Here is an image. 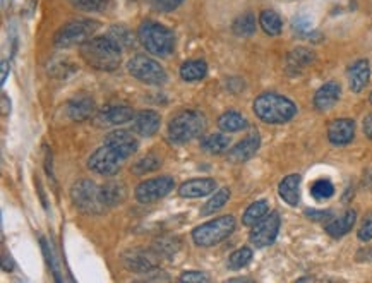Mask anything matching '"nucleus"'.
I'll use <instances>...</instances> for the list:
<instances>
[{
    "mask_svg": "<svg viewBox=\"0 0 372 283\" xmlns=\"http://www.w3.org/2000/svg\"><path fill=\"white\" fill-rule=\"evenodd\" d=\"M270 213V205H267L266 199H259V201L253 203L248 210L244 211V216H242V223L245 227H254L259 220H262L265 216Z\"/></svg>",
    "mask_w": 372,
    "mask_h": 283,
    "instance_id": "30",
    "label": "nucleus"
},
{
    "mask_svg": "<svg viewBox=\"0 0 372 283\" xmlns=\"http://www.w3.org/2000/svg\"><path fill=\"white\" fill-rule=\"evenodd\" d=\"M134 112L131 107L127 105H108L100 110V114L96 115L102 126H120V124L129 122L134 119Z\"/></svg>",
    "mask_w": 372,
    "mask_h": 283,
    "instance_id": "18",
    "label": "nucleus"
},
{
    "mask_svg": "<svg viewBox=\"0 0 372 283\" xmlns=\"http://www.w3.org/2000/svg\"><path fill=\"white\" fill-rule=\"evenodd\" d=\"M314 60H316V55L312 50L304 48V47L292 50V52L287 55L288 74L302 73V70L309 68V65H311Z\"/></svg>",
    "mask_w": 372,
    "mask_h": 283,
    "instance_id": "23",
    "label": "nucleus"
},
{
    "mask_svg": "<svg viewBox=\"0 0 372 283\" xmlns=\"http://www.w3.org/2000/svg\"><path fill=\"white\" fill-rule=\"evenodd\" d=\"M137 40L146 52L156 57L170 55L175 47L174 31L156 21H144L137 30Z\"/></svg>",
    "mask_w": 372,
    "mask_h": 283,
    "instance_id": "3",
    "label": "nucleus"
},
{
    "mask_svg": "<svg viewBox=\"0 0 372 283\" xmlns=\"http://www.w3.org/2000/svg\"><path fill=\"white\" fill-rule=\"evenodd\" d=\"M280 225H282V218H280L278 211H271V213H267L265 218L259 220V222L253 227V230H250V235H249L250 244L256 245L257 249L271 245L275 240H277Z\"/></svg>",
    "mask_w": 372,
    "mask_h": 283,
    "instance_id": "10",
    "label": "nucleus"
},
{
    "mask_svg": "<svg viewBox=\"0 0 372 283\" xmlns=\"http://www.w3.org/2000/svg\"><path fill=\"white\" fill-rule=\"evenodd\" d=\"M122 261L125 268L132 273H149L156 268V254L144 251V249H131L124 252Z\"/></svg>",
    "mask_w": 372,
    "mask_h": 283,
    "instance_id": "12",
    "label": "nucleus"
},
{
    "mask_svg": "<svg viewBox=\"0 0 372 283\" xmlns=\"http://www.w3.org/2000/svg\"><path fill=\"white\" fill-rule=\"evenodd\" d=\"M4 269L6 272H12V268H14V261H12L11 256H7V254H4Z\"/></svg>",
    "mask_w": 372,
    "mask_h": 283,
    "instance_id": "47",
    "label": "nucleus"
},
{
    "mask_svg": "<svg viewBox=\"0 0 372 283\" xmlns=\"http://www.w3.org/2000/svg\"><path fill=\"white\" fill-rule=\"evenodd\" d=\"M108 36H110L112 40H115L120 47H131L132 43L131 31H129L125 26H122V24H117V26L112 28L110 33H108Z\"/></svg>",
    "mask_w": 372,
    "mask_h": 283,
    "instance_id": "38",
    "label": "nucleus"
},
{
    "mask_svg": "<svg viewBox=\"0 0 372 283\" xmlns=\"http://www.w3.org/2000/svg\"><path fill=\"white\" fill-rule=\"evenodd\" d=\"M230 146V137L227 134H210L201 141V148L203 151L210 153V155H221Z\"/></svg>",
    "mask_w": 372,
    "mask_h": 283,
    "instance_id": "29",
    "label": "nucleus"
},
{
    "mask_svg": "<svg viewBox=\"0 0 372 283\" xmlns=\"http://www.w3.org/2000/svg\"><path fill=\"white\" fill-rule=\"evenodd\" d=\"M81 57L96 70H115L122 62V47L110 36H98L81 45Z\"/></svg>",
    "mask_w": 372,
    "mask_h": 283,
    "instance_id": "1",
    "label": "nucleus"
},
{
    "mask_svg": "<svg viewBox=\"0 0 372 283\" xmlns=\"http://www.w3.org/2000/svg\"><path fill=\"white\" fill-rule=\"evenodd\" d=\"M181 282H187V283L210 282V277H208V274H204L203 272H186L181 277Z\"/></svg>",
    "mask_w": 372,
    "mask_h": 283,
    "instance_id": "42",
    "label": "nucleus"
},
{
    "mask_svg": "<svg viewBox=\"0 0 372 283\" xmlns=\"http://www.w3.org/2000/svg\"><path fill=\"white\" fill-rule=\"evenodd\" d=\"M127 70L132 78H136L137 81L144 82L149 86H161L165 85L166 70L161 68L160 62H156L148 55H134L131 60L127 62Z\"/></svg>",
    "mask_w": 372,
    "mask_h": 283,
    "instance_id": "8",
    "label": "nucleus"
},
{
    "mask_svg": "<svg viewBox=\"0 0 372 283\" xmlns=\"http://www.w3.org/2000/svg\"><path fill=\"white\" fill-rule=\"evenodd\" d=\"M228 199H230V189H228V187H221V189L216 191L215 196H213L210 201L204 205L203 210H201V213H203L204 216L213 215L215 211L221 210V208L227 205Z\"/></svg>",
    "mask_w": 372,
    "mask_h": 283,
    "instance_id": "32",
    "label": "nucleus"
},
{
    "mask_svg": "<svg viewBox=\"0 0 372 283\" xmlns=\"http://www.w3.org/2000/svg\"><path fill=\"white\" fill-rule=\"evenodd\" d=\"M184 0H152V7L158 12H172L177 9Z\"/></svg>",
    "mask_w": 372,
    "mask_h": 283,
    "instance_id": "39",
    "label": "nucleus"
},
{
    "mask_svg": "<svg viewBox=\"0 0 372 283\" xmlns=\"http://www.w3.org/2000/svg\"><path fill=\"white\" fill-rule=\"evenodd\" d=\"M218 127L225 132L242 131V129L248 127V119H245L242 114H239V112L228 110V112H225L223 115H220Z\"/></svg>",
    "mask_w": 372,
    "mask_h": 283,
    "instance_id": "27",
    "label": "nucleus"
},
{
    "mask_svg": "<svg viewBox=\"0 0 372 283\" xmlns=\"http://www.w3.org/2000/svg\"><path fill=\"white\" fill-rule=\"evenodd\" d=\"M70 199L79 211L86 215H102L107 210L100 187L93 181H79L70 189Z\"/></svg>",
    "mask_w": 372,
    "mask_h": 283,
    "instance_id": "7",
    "label": "nucleus"
},
{
    "mask_svg": "<svg viewBox=\"0 0 372 283\" xmlns=\"http://www.w3.org/2000/svg\"><path fill=\"white\" fill-rule=\"evenodd\" d=\"M259 24L267 36H278L283 31V21L275 11H262L259 14Z\"/></svg>",
    "mask_w": 372,
    "mask_h": 283,
    "instance_id": "26",
    "label": "nucleus"
},
{
    "mask_svg": "<svg viewBox=\"0 0 372 283\" xmlns=\"http://www.w3.org/2000/svg\"><path fill=\"white\" fill-rule=\"evenodd\" d=\"M175 182L172 177H156L148 178L136 187V199L141 205H152L160 201L161 198L169 196L174 191Z\"/></svg>",
    "mask_w": 372,
    "mask_h": 283,
    "instance_id": "11",
    "label": "nucleus"
},
{
    "mask_svg": "<svg viewBox=\"0 0 372 283\" xmlns=\"http://www.w3.org/2000/svg\"><path fill=\"white\" fill-rule=\"evenodd\" d=\"M232 31L235 33L237 36H242V38H249V36H253L254 33H256V18H254L253 12L240 14L239 18L233 21Z\"/></svg>",
    "mask_w": 372,
    "mask_h": 283,
    "instance_id": "31",
    "label": "nucleus"
},
{
    "mask_svg": "<svg viewBox=\"0 0 372 283\" xmlns=\"http://www.w3.org/2000/svg\"><path fill=\"white\" fill-rule=\"evenodd\" d=\"M73 7L85 12H102L105 11L110 0H69Z\"/></svg>",
    "mask_w": 372,
    "mask_h": 283,
    "instance_id": "37",
    "label": "nucleus"
},
{
    "mask_svg": "<svg viewBox=\"0 0 372 283\" xmlns=\"http://www.w3.org/2000/svg\"><path fill=\"white\" fill-rule=\"evenodd\" d=\"M216 189V182L215 178L210 177H203V178H191V181L184 182V184L179 187V194L182 198H204V196L211 194L213 191Z\"/></svg>",
    "mask_w": 372,
    "mask_h": 283,
    "instance_id": "20",
    "label": "nucleus"
},
{
    "mask_svg": "<svg viewBox=\"0 0 372 283\" xmlns=\"http://www.w3.org/2000/svg\"><path fill=\"white\" fill-rule=\"evenodd\" d=\"M300 178L299 173H290L280 182L278 186V194L288 206H297L300 201Z\"/></svg>",
    "mask_w": 372,
    "mask_h": 283,
    "instance_id": "22",
    "label": "nucleus"
},
{
    "mask_svg": "<svg viewBox=\"0 0 372 283\" xmlns=\"http://www.w3.org/2000/svg\"><path fill=\"white\" fill-rule=\"evenodd\" d=\"M158 249H160L161 254H166V256H172L179 251V240L177 239H161L160 242H158Z\"/></svg>",
    "mask_w": 372,
    "mask_h": 283,
    "instance_id": "40",
    "label": "nucleus"
},
{
    "mask_svg": "<svg viewBox=\"0 0 372 283\" xmlns=\"http://www.w3.org/2000/svg\"><path fill=\"white\" fill-rule=\"evenodd\" d=\"M95 110H96L95 100L87 97V95H78V97L69 100L65 105V112L67 115H69V119L76 120V122L87 120L95 114Z\"/></svg>",
    "mask_w": 372,
    "mask_h": 283,
    "instance_id": "17",
    "label": "nucleus"
},
{
    "mask_svg": "<svg viewBox=\"0 0 372 283\" xmlns=\"http://www.w3.org/2000/svg\"><path fill=\"white\" fill-rule=\"evenodd\" d=\"M357 235L362 242H369V240H372V218L363 220L361 228H358Z\"/></svg>",
    "mask_w": 372,
    "mask_h": 283,
    "instance_id": "43",
    "label": "nucleus"
},
{
    "mask_svg": "<svg viewBox=\"0 0 372 283\" xmlns=\"http://www.w3.org/2000/svg\"><path fill=\"white\" fill-rule=\"evenodd\" d=\"M233 230H235V218L232 215L218 216V218L196 227L192 230V240L199 247H211L227 239Z\"/></svg>",
    "mask_w": 372,
    "mask_h": 283,
    "instance_id": "5",
    "label": "nucleus"
},
{
    "mask_svg": "<svg viewBox=\"0 0 372 283\" xmlns=\"http://www.w3.org/2000/svg\"><path fill=\"white\" fill-rule=\"evenodd\" d=\"M105 144L108 148H112L114 151L119 153L122 158L132 156L134 153L137 151V148H139V141H137V137L134 136L132 132L124 131V129L112 131L110 134H107Z\"/></svg>",
    "mask_w": 372,
    "mask_h": 283,
    "instance_id": "13",
    "label": "nucleus"
},
{
    "mask_svg": "<svg viewBox=\"0 0 372 283\" xmlns=\"http://www.w3.org/2000/svg\"><path fill=\"white\" fill-rule=\"evenodd\" d=\"M100 23L95 19H76L64 24L53 36L57 48H70L86 43L98 31Z\"/></svg>",
    "mask_w": 372,
    "mask_h": 283,
    "instance_id": "6",
    "label": "nucleus"
},
{
    "mask_svg": "<svg viewBox=\"0 0 372 283\" xmlns=\"http://www.w3.org/2000/svg\"><path fill=\"white\" fill-rule=\"evenodd\" d=\"M230 282H250V278H232Z\"/></svg>",
    "mask_w": 372,
    "mask_h": 283,
    "instance_id": "48",
    "label": "nucleus"
},
{
    "mask_svg": "<svg viewBox=\"0 0 372 283\" xmlns=\"http://www.w3.org/2000/svg\"><path fill=\"white\" fill-rule=\"evenodd\" d=\"M371 79V64L369 60H357L350 65L349 69V86L354 93H361V91L369 85Z\"/></svg>",
    "mask_w": 372,
    "mask_h": 283,
    "instance_id": "21",
    "label": "nucleus"
},
{
    "mask_svg": "<svg viewBox=\"0 0 372 283\" xmlns=\"http://www.w3.org/2000/svg\"><path fill=\"white\" fill-rule=\"evenodd\" d=\"M160 166L161 158H158L156 155H148L132 165V172L136 173V176H144V173L154 172V170L160 169Z\"/></svg>",
    "mask_w": 372,
    "mask_h": 283,
    "instance_id": "34",
    "label": "nucleus"
},
{
    "mask_svg": "<svg viewBox=\"0 0 372 283\" xmlns=\"http://www.w3.org/2000/svg\"><path fill=\"white\" fill-rule=\"evenodd\" d=\"M124 160L125 158L120 156L119 153L114 151L112 148H108L107 144H103L102 148L96 149L93 155L87 158V169H90L91 172L98 173V176L112 177L120 172Z\"/></svg>",
    "mask_w": 372,
    "mask_h": 283,
    "instance_id": "9",
    "label": "nucleus"
},
{
    "mask_svg": "<svg viewBox=\"0 0 372 283\" xmlns=\"http://www.w3.org/2000/svg\"><path fill=\"white\" fill-rule=\"evenodd\" d=\"M9 70H11V64L7 60H4L2 62V78H0V82H2V85H6L7 76H9Z\"/></svg>",
    "mask_w": 372,
    "mask_h": 283,
    "instance_id": "46",
    "label": "nucleus"
},
{
    "mask_svg": "<svg viewBox=\"0 0 372 283\" xmlns=\"http://www.w3.org/2000/svg\"><path fill=\"white\" fill-rule=\"evenodd\" d=\"M363 134L372 139V114L366 115V119H363Z\"/></svg>",
    "mask_w": 372,
    "mask_h": 283,
    "instance_id": "45",
    "label": "nucleus"
},
{
    "mask_svg": "<svg viewBox=\"0 0 372 283\" xmlns=\"http://www.w3.org/2000/svg\"><path fill=\"white\" fill-rule=\"evenodd\" d=\"M355 137V122L352 119H334L328 126V139L334 146L350 144Z\"/></svg>",
    "mask_w": 372,
    "mask_h": 283,
    "instance_id": "15",
    "label": "nucleus"
},
{
    "mask_svg": "<svg viewBox=\"0 0 372 283\" xmlns=\"http://www.w3.org/2000/svg\"><path fill=\"white\" fill-rule=\"evenodd\" d=\"M261 148V136L257 132H253V134L242 139L240 143H237L235 146L228 151V161L232 164H245L253 158Z\"/></svg>",
    "mask_w": 372,
    "mask_h": 283,
    "instance_id": "14",
    "label": "nucleus"
},
{
    "mask_svg": "<svg viewBox=\"0 0 372 283\" xmlns=\"http://www.w3.org/2000/svg\"><path fill=\"white\" fill-rule=\"evenodd\" d=\"M161 124V117L158 112L154 110H141L134 115V124L132 129L136 134L144 136V137H152L158 132Z\"/></svg>",
    "mask_w": 372,
    "mask_h": 283,
    "instance_id": "16",
    "label": "nucleus"
},
{
    "mask_svg": "<svg viewBox=\"0 0 372 283\" xmlns=\"http://www.w3.org/2000/svg\"><path fill=\"white\" fill-rule=\"evenodd\" d=\"M341 97V86L336 81H328L316 91L314 107L319 112H328L336 105Z\"/></svg>",
    "mask_w": 372,
    "mask_h": 283,
    "instance_id": "19",
    "label": "nucleus"
},
{
    "mask_svg": "<svg viewBox=\"0 0 372 283\" xmlns=\"http://www.w3.org/2000/svg\"><path fill=\"white\" fill-rule=\"evenodd\" d=\"M292 28L299 36L307 40H314L312 36H321L317 35L316 31H312V21L307 18V16H297L294 18V23H292Z\"/></svg>",
    "mask_w": 372,
    "mask_h": 283,
    "instance_id": "36",
    "label": "nucleus"
},
{
    "mask_svg": "<svg viewBox=\"0 0 372 283\" xmlns=\"http://www.w3.org/2000/svg\"><path fill=\"white\" fill-rule=\"evenodd\" d=\"M311 194H312V198L317 199V201L329 199L334 194L333 182L328 181V178H317L314 184L311 186Z\"/></svg>",
    "mask_w": 372,
    "mask_h": 283,
    "instance_id": "35",
    "label": "nucleus"
},
{
    "mask_svg": "<svg viewBox=\"0 0 372 283\" xmlns=\"http://www.w3.org/2000/svg\"><path fill=\"white\" fill-rule=\"evenodd\" d=\"M208 65L204 60H187L181 68V78L184 81H201L206 78Z\"/></svg>",
    "mask_w": 372,
    "mask_h": 283,
    "instance_id": "28",
    "label": "nucleus"
},
{
    "mask_svg": "<svg viewBox=\"0 0 372 283\" xmlns=\"http://www.w3.org/2000/svg\"><path fill=\"white\" fill-rule=\"evenodd\" d=\"M250 261H253V249L250 247H240L235 252L230 254L227 266L230 269H242L245 268Z\"/></svg>",
    "mask_w": 372,
    "mask_h": 283,
    "instance_id": "33",
    "label": "nucleus"
},
{
    "mask_svg": "<svg viewBox=\"0 0 372 283\" xmlns=\"http://www.w3.org/2000/svg\"><path fill=\"white\" fill-rule=\"evenodd\" d=\"M306 216L309 220H314V222H323V220L331 216V211H317V210H306Z\"/></svg>",
    "mask_w": 372,
    "mask_h": 283,
    "instance_id": "44",
    "label": "nucleus"
},
{
    "mask_svg": "<svg viewBox=\"0 0 372 283\" xmlns=\"http://www.w3.org/2000/svg\"><path fill=\"white\" fill-rule=\"evenodd\" d=\"M371 103H372V93H371Z\"/></svg>",
    "mask_w": 372,
    "mask_h": 283,
    "instance_id": "49",
    "label": "nucleus"
},
{
    "mask_svg": "<svg viewBox=\"0 0 372 283\" xmlns=\"http://www.w3.org/2000/svg\"><path fill=\"white\" fill-rule=\"evenodd\" d=\"M208 122L204 114L198 110H182L174 115L169 124V139L175 144L189 143L196 137L203 136Z\"/></svg>",
    "mask_w": 372,
    "mask_h": 283,
    "instance_id": "4",
    "label": "nucleus"
},
{
    "mask_svg": "<svg viewBox=\"0 0 372 283\" xmlns=\"http://www.w3.org/2000/svg\"><path fill=\"white\" fill-rule=\"evenodd\" d=\"M254 114L266 124H285L297 114V105L278 93H262L254 100Z\"/></svg>",
    "mask_w": 372,
    "mask_h": 283,
    "instance_id": "2",
    "label": "nucleus"
},
{
    "mask_svg": "<svg viewBox=\"0 0 372 283\" xmlns=\"http://www.w3.org/2000/svg\"><path fill=\"white\" fill-rule=\"evenodd\" d=\"M355 222H357V213H355L354 210H349V211H345L341 216L334 218L333 222H329L328 225H326L324 230H326V234L331 235L333 239H340V237L346 235L350 230H352Z\"/></svg>",
    "mask_w": 372,
    "mask_h": 283,
    "instance_id": "24",
    "label": "nucleus"
},
{
    "mask_svg": "<svg viewBox=\"0 0 372 283\" xmlns=\"http://www.w3.org/2000/svg\"><path fill=\"white\" fill-rule=\"evenodd\" d=\"M40 242H41V249H43V254H45V257H47V263H48L50 268H52V273H53V277H55V280H57V282H62V278L58 277L57 266H55V263H53V254H52V251H50V247H48L47 240H45V239H40Z\"/></svg>",
    "mask_w": 372,
    "mask_h": 283,
    "instance_id": "41",
    "label": "nucleus"
},
{
    "mask_svg": "<svg viewBox=\"0 0 372 283\" xmlns=\"http://www.w3.org/2000/svg\"><path fill=\"white\" fill-rule=\"evenodd\" d=\"M100 193H102V199L105 203L107 208L122 205L125 201V196H127V189L125 184L120 181H110L107 184L100 187Z\"/></svg>",
    "mask_w": 372,
    "mask_h": 283,
    "instance_id": "25",
    "label": "nucleus"
}]
</instances>
